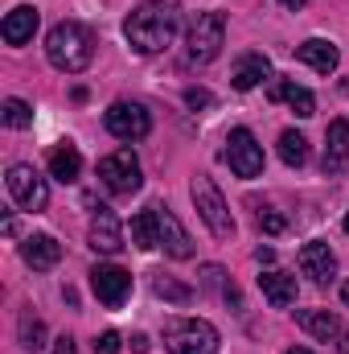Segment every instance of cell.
I'll list each match as a JSON object with an SVG mask.
<instances>
[{
  "mask_svg": "<svg viewBox=\"0 0 349 354\" xmlns=\"http://www.w3.org/2000/svg\"><path fill=\"white\" fill-rule=\"evenodd\" d=\"M267 75H271V62H267V54H243V58L235 62V75H230V83H235V91H251V87H259Z\"/></svg>",
  "mask_w": 349,
  "mask_h": 354,
  "instance_id": "obj_20",
  "label": "cell"
},
{
  "mask_svg": "<svg viewBox=\"0 0 349 354\" xmlns=\"http://www.w3.org/2000/svg\"><path fill=\"white\" fill-rule=\"evenodd\" d=\"M341 354H349V330H346V342H341Z\"/></svg>",
  "mask_w": 349,
  "mask_h": 354,
  "instance_id": "obj_36",
  "label": "cell"
},
{
  "mask_svg": "<svg viewBox=\"0 0 349 354\" xmlns=\"http://www.w3.org/2000/svg\"><path fill=\"white\" fill-rule=\"evenodd\" d=\"M132 351H136V354H148V338H144V334H136V338H132Z\"/></svg>",
  "mask_w": 349,
  "mask_h": 354,
  "instance_id": "obj_32",
  "label": "cell"
},
{
  "mask_svg": "<svg viewBox=\"0 0 349 354\" xmlns=\"http://www.w3.org/2000/svg\"><path fill=\"white\" fill-rule=\"evenodd\" d=\"M255 260H259V264H271V260H275V252H271V248H255Z\"/></svg>",
  "mask_w": 349,
  "mask_h": 354,
  "instance_id": "obj_33",
  "label": "cell"
},
{
  "mask_svg": "<svg viewBox=\"0 0 349 354\" xmlns=\"http://www.w3.org/2000/svg\"><path fill=\"white\" fill-rule=\"evenodd\" d=\"M189 198H193V206H197V218L210 227V235H218V239H230V235H235L230 206H226L222 189L214 185V177L197 174L193 177V185H189Z\"/></svg>",
  "mask_w": 349,
  "mask_h": 354,
  "instance_id": "obj_3",
  "label": "cell"
},
{
  "mask_svg": "<svg viewBox=\"0 0 349 354\" xmlns=\"http://www.w3.org/2000/svg\"><path fill=\"white\" fill-rule=\"evenodd\" d=\"M288 354H312V351H304V346H292V351H288Z\"/></svg>",
  "mask_w": 349,
  "mask_h": 354,
  "instance_id": "obj_35",
  "label": "cell"
},
{
  "mask_svg": "<svg viewBox=\"0 0 349 354\" xmlns=\"http://www.w3.org/2000/svg\"><path fill=\"white\" fill-rule=\"evenodd\" d=\"M157 223H161V248L173 256V260H189L193 256V239H189V231L181 227V218H177L173 210L165 206H157Z\"/></svg>",
  "mask_w": 349,
  "mask_h": 354,
  "instance_id": "obj_13",
  "label": "cell"
},
{
  "mask_svg": "<svg viewBox=\"0 0 349 354\" xmlns=\"http://www.w3.org/2000/svg\"><path fill=\"white\" fill-rule=\"evenodd\" d=\"M341 297H346V305H349V284H346V288H341Z\"/></svg>",
  "mask_w": 349,
  "mask_h": 354,
  "instance_id": "obj_37",
  "label": "cell"
},
{
  "mask_svg": "<svg viewBox=\"0 0 349 354\" xmlns=\"http://www.w3.org/2000/svg\"><path fill=\"white\" fill-rule=\"evenodd\" d=\"M54 354H79V346H74V338H70V334H62V338L54 342Z\"/></svg>",
  "mask_w": 349,
  "mask_h": 354,
  "instance_id": "obj_31",
  "label": "cell"
},
{
  "mask_svg": "<svg viewBox=\"0 0 349 354\" xmlns=\"http://www.w3.org/2000/svg\"><path fill=\"white\" fill-rule=\"evenodd\" d=\"M185 103H189V107H210L214 99H210V91H201V87H189V91H185Z\"/></svg>",
  "mask_w": 349,
  "mask_h": 354,
  "instance_id": "obj_30",
  "label": "cell"
},
{
  "mask_svg": "<svg viewBox=\"0 0 349 354\" xmlns=\"http://www.w3.org/2000/svg\"><path fill=\"white\" fill-rule=\"evenodd\" d=\"M46 58L58 71H66V75H83L90 66V58H94V33H90L83 21L54 25L50 37H46Z\"/></svg>",
  "mask_w": 349,
  "mask_h": 354,
  "instance_id": "obj_2",
  "label": "cell"
},
{
  "mask_svg": "<svg viewBox=\"0 0 349 354\" xmlns=\"http://www.w3.org/2000/svg\"><path fill=\"white\" fill-rule=\"evenodd\" d=\"M346 231H349V214H346Z\"/></svg>",
  "mask_w": 349,
  "mask_h": 354,
  "instance_id": "obj_38",
  "label": "cell"
},
{
  "mask_svg": "<svg viewBox=\"0 0 349 354\" xmlns=\"http://www.w3.org/2000/svg\"><path fill=\"white\" fill-rule=\"evenodd\" d=\"M87 239H90V248H94L99 256H115V252L123 248V231H119V218H115V210H107V206H99V210H94Z\"/></svg>",
  "mask_w": 349,
  "mask_h": 354,
  "instance_id": "obj_11",
  "label": "cell"
},
{
  "mask_svg": "<svg viewBox=\"0 0 349 354\" xmlns=\"http://www.w3.org/2000/svg\"><path fill=\"white\" fill-rule=\"evenodd\" d=\"M79 174H83V157H79L74 145H58V149H50V177H58V181H74Z\"/></svg>",
  "mask_w": 349,
  "mask_h": 354,
  "instance_id": "obj_23",
  "label": "cell"
},
{
  "mask_svg": "<svg viewBox=\"0 0 349 354\" xmlns=\"http://www.w3.org/2000/svg\"><path fill=\"white\" fill-rule=\"evenodd\" d=\"M300 272L308 276V280H317V284H329L333 276H337V256H333V248L329 243H304L300 248Z\"/></svg>",
  "mask_w": 349,
  "mask_h": 354,
  "instance_id": "obj_12",
  "label": "cell"
},
{
  "mask_svg": "<svg viewBox=\"0 0 349 354\" xmlns=\"http://www.w3.org/2000/svg\"><path fill=\"white\" fill-rule=\"evenodd\" d=\"M17 330H21V346H25L29 354L46 351V326H41V322H37V317H33L29 309L21 313V322H17Z\"/></svg>",
  "mask_w": 349,
  "mask_h": 354,
  "instance_id": "obj_26",
  "label": "cell"
},
{
  "mask_svg": "<svg viewBox=\"0 0 349 354\" xmlns=\"http://www.w3.org/2000/svg\"><path fill=\"white\" fill-rule=\"evenodd\" d=\"M115 351H119V334L115 330H107V334L94 338V354H115Z\"/></svg>",
  "mask_w": 349,
  "mask_h": 354,
  "instance_id": "obj_29",
  "label": "cell"
},
{
  "mask_svg": "<svg viewBox=\"0 0 349 354\" xmlns=\"http://www.w3.org/2000/svg\"><path fill=\"white\" fill-rule=\"evenodd\" d=\"M132 243H136L140 252H152V248H161V223H157V206H152V210H140V214L132 218Z\"/></svg>",
  "mask_w": 349,
  "mask_h": 354,
  "instance_id": "obj_21",
  "label": "cell"
},
{
  "mask_svg": "<svg viewBox=\"0 0 349 354\" xmlns=\"http://www.w3.org/2000/svg\"><path fill=\"white\" fill-rule=\"evenodd\" d=\"M103 124L115 140H144L152 132V115L140 103H111L103 111Z\"/></svg>",
  "mask_w": 349,
  "mask_h": 354,
  "instance_id": "obj_7",
  "label": "cell"
},
{
  "mask_svg": "<svg viewBox=\"0 0 349 354\" xmlns=\"http://www.w3.org/2000/svg\"><path fill=\"white\" fill-rule=\"evenodd\" d=\"M296 322H300L312 338H321V342H333V338H337V330H341V326H337V317H333L329 309H300V313H296Z\"/></svg>",
  "mask_w": 349,
  "mask_h": 354,
  "instance_id": "obj_22",
  "label": "cell"
},
{
  "mask_svg": "<svg viewBox=\"0 0 349 354\" xmlns=\"http://www.w3.org/2000/svg\"><path fill=\"white\" fill-rule=\"evenodd\" d=\"M169 354H218V330L201 317H181L165 330Z\"/></svg>",
  "mask_w": 349,
  "mask_h": 354,
  "instance_id": "obj_5",
  "label": "cell"
},
{
  "mask_svg": "<svg viewBox=\"0 0 349 354\" xmlns=\"http://www.w3.org/2000/svg\"><path fill=\"white\" fill-rule=\"evenodd\" d=\"M346 161H349V124L346 120H333L329 132H325V174L346 169Z\"/></svg>",
  "mask_w": 349,
  "mask_h": 354,
  "instance_id": "obj_18",
  "label": "cell"
},
{
  "mask_svg": "<svg viewBox=\"0 0 349 354\" xmlns=\"http://www.w3.org/2000/svg\"><path fill=\"white\" fill-rule=\"evenodd\" d=\"M259 288H263V297L275 305V309H288L292 301H296V276L292 272H263L259 276Z\"/></svg>",
  "mask_w": 349,
  "mask_h": 354,
  "instance_id": "obj_19",
  "label": "cell"
},
{
  "mask_svg": "<svg viewBox=\"0 0 349 354\" xmlns=\"http://www.w3.org/2000/svg\"><path fill=\"white\" fill-rule=\"evenodd\" d=\"M0 120H4L8 128H33V107H29L25 99H4Z\"/></svg>",
  "mask_w": 349,
  "mask_h": 354,
  "instance_id": "obj_27",
  "label": "cell"
},
{
  "mask_svg": "<svg viewBox=\"0 0 349 354\" xmlns=\"http://www.w3.org/2000/svg\"><path fill=\"white\" fill-rule=\"evenodd\" d=\"M90 288H94V297L107 309H119L128 301V292H132V272H123V268H115V264H99L90 272Z\"/></svg>",
  "mask_w": 349,
  "mask_h": 354,
  "instance_id": "obj_10",
  "label": "cell"
},
{
  "mask_svg": "<svg viewBox=\"0 0 349 354\" xmlns=\"http://www.w3.org/2000/svg\"><path fill=\"white\" fill-rule=\"evenodd\" d=\"M259 231H267V235H283V231H288V218H283L279 210L263 206L259 210Z\"/></svg>",
  "mask_w": 349,
  "mask_h": 354,
  "instance_id": "obj_28",
  "label": "cell"
},
{
  "mask_svg": "<svg viewBox=\"0 0 349 354\" xmlns=\"http://www.w3.org/2000/svg\"><path fill=\"white\" fill-rule=\"evenodd\" d=\"M267 99H271V103H288L300 120L317 115V99H312V91L296 87V83H288V79H275V83H271V91H267Z\"/></svg>",
  "mask_w": 349,
  "mask_h": 354,
  "instance_id": "obj_15",
  "label": "cell"
},
{
  "mask_svg": "<svg viewBox=\"0 0 349 354\" xmlns=\"http://www.w3.org/2000/svg\"><path fill=\"white\" fill-rule=\"evenodd\" d=\"M21 256H25V264L33 268V272H46V268H54L62 260V243L50 239V235H33V239L21 243Z\"/></svg>",
  "mask_w": 349,
  "mask_h": 354,
  "instance_id": "obj_17",
  "label": "cell"
},
{
  "mask_svg": "<svg viewBox=\"0 0 349 354\" xmlns=\"http://www.w3.org/2000/svg\"><path fill=\"white\" fill-rule=\"evenodd\" d=\"M296 58H300L304 66H312L317 75H333V71H337V62H341L337 46H333V41H325V37H308V41H300V46H296Z\"/></svg>",
  "mask_w": 349,
  "mask_h": 354,
  "instance_id": "obj_14",
  "label": "cell"
},
{
  "mask_svg": "<svg viewBox=\"0 0 349 354\" xmlns=\"http://www.w3.org/2000/svg\"><path fill=\"white\" fill-rule=\"evenodd\" d=\"M0 33H4L8 46H25V41H33V33H37V8H29V4L12 8V12L4 17Z\"/></svg>",
  "mask_w": 349,
  "mask_h": 354,
  "instance_id": "obj_16",
  "label": "cell"
},
{
  "mask_svg": "<svg viewBox=\"0 0 349 354\" xmlns=\"http://www.w3.org/2000/svg\"><path fill=\"white\" fill-rule=\"evenodd\" d=\"M177 25H181V4L177 0H144L128 12L123 33L140 54H161L177 37Z\"/></svg>",
  "mask_w": 349,
  "mask_h": 354,
  "instance_id": "obj_1",
  "label": "cell"
},
{
  "mask_svg": "<svg viewBox=\"0 0 349 354\" xmlns=\"http://www.w3.org/2000/svg\"><path fill=\"white\" fill-rule=\"evenodd\" d=\"M152 292L165 297V301H173V305H189V301H193V288L181 284V280H173V276H165V272L152 276Z\"/></svg>",
  "mask_w": 349,
  "mask_h": 354,
  "instance_id": "obj_25",
  "label": "cell"
},
{
  "mask_svg": "<svg viewBox=\"0 0 349 354\" xmlns=\"http://www.w3.org/2000/svg\"><path fill=\"white\" fill-rule=\"evenodd\" d=\"M279 4H288V8H304L308 0H279Z\"/></svg>",
  "mask_w": 349,
  "mask_h": 354,
  "instance_id": "obj_34",
  "label": "cell"
},
{
  "mask_svg": "<svg viewBox=\"0 0 349 354\" xmlns=\"http://www.w3.org/2000/svg\"><path fill=\"white\" fill-rule=\"evenodd\" d=\"M226 46V21L222 12H197L193 25H189V37H185V54L193 66H210Z\"/></svg>",
  "mask_w": 349,
  "mask_h": 354,
  "instance_id": "obj_4",
  "label": "cell"
},
{
  "mask_svg": "<svg viewBox=\"0 0 349 354\" xmlns=\"http://www.w3.org/2000/svg\"><path fill=\"white\" fill-rule=\"evenodd\" d=\"M226 161L239 177H259L263 174V145L255 140L251 128H235L226 136Z\"/></svg>",
  "mask_w": 349,
  "mask_h": 354,
  "instance_id": "obj_8",
  "label": "cell"
},
{
  "mask_svg": "<svg viewBox=\"0 0 349 354\" xmlns=\"http://www.w3.org/2000/svg\"><path fill=\"white\" fill-rule=\"evenodd\" d=\"M8 194H12V202L21 206V210H46V202H50V185H46V177H37V169H29V165H12L8 169Z\"/></svg>",
  "mask_w": 349,
  "mask_h": 354,
  "instance_id": "obj_9",
  "label": "cell"
},
{
  "mask_svg": "<svg viewBox=\"0 0 349 354\" xmlns=\"http://www.w3.org/2000/svg\"><path fill=\"white\" fill-rule=\"evenodd\" d=\"M279 161L292 165V169H300V165L308 161V140H304L300 132H283V136H279Z\"/></svg>",
  "mask_w": 349,
  "mask_h": 354,
  "instance_id": "obj_24",
  "label": "cell"
},
{
  "mask_svg": "<svg viewBox=\"0 0 349 354\" xmlns=\"http://www.w3.org/2000/svg\"><path fill=\"white\" fill-rule=\"evenodd\" d=\"M99 181L111 189V194H136L144 185V174H140V161L132 149H115L99 161Z\"/></svg>",
  "mask_w": 349,
  "mask_h": 354,
  "instance_id": "obj_6",
  "label": "cell"
}]
</instances>
